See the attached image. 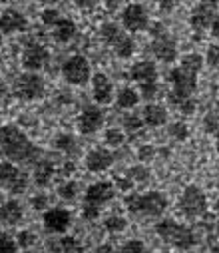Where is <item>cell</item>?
Returning <instances> with one entry per match:
<instances>
[{
  "mask_svg": "<svg viewBox=\"0 0 219 253\" xmlns=\"http://www.w3.org/2000/svg\"><path fill=\"white\" fill-rule=\"evenodd\" d=\"M104 227H106V231L108 233H122V231H126V227H128V219L126 217H122V215H110L106 221H104Z\"/></svg>",
  "mask_w": 219,
  "mask_h": 253,
  "instance_id": "34",
  "label": "cell"
},
{
  "mask_svg": "<svg viewBox=\"0 0 219 253\" xmlns=\"http://www.w3.org/2000/svg\"><path fill=\"white\" fill-rule=\"evenodd\" d=\"M114 164V154L108 150V148H94L86 154L84 158V166L88 171L92 173H102V171H108Z\"/></svg>",
  "mask_w": 219,
  "mask_h": 253,
  "instance_id": "15",
  "label": "cell"
},
{
  "mask_svg": "<svg viewBox=\"0 0 219 253\" xmlns=\"http://www.w3.org/2000/svg\"><path fill=\"white\" fill-rule=\"evenodd\" d=\"M152 52L160 62H164V64H174L177 60V42L174 36L158 32L154 42H152Z\"/></svg>",
  "mask_w": 219,
  "mask_h": 253,
  "instance_id": "13",
  "label": "cell"
},
{
  "mask_svg": "<svg viewBox=\"0 0 219 253\" xmlns=\"http://www.w3.org/2000/svg\"><path fill=\"white\" fill-rule=\"evenodd\" d=\"M139 92L135 90V88H130V86H126V88H122L120 92H118V96H116V104H118V108H122V110H133L137 104H139Z\"/></svg>",
  "mask_w": 219,
  "mask_h": 253,
  "instance_id": "25",
  "label": "cell"
},
{
  "mask_svg": "<svg viewBox=\"0 0 219 253\" xmlns=\"http://www.w3.org/2000/svg\"><path fill=\"white\" fill-rule=\"evenodd\" d=\"M16 249H18L16 239L10 237L8 233L0 231V253H16Z\"/></svg>",
  "mask_w": 219,
  "mask_h": 253,
  "instance_id": "40",
  "label": "cell"
},
{
  "mask_svg": "<svg viewBox=\"0 0 219 253\" xmlns=\"http://www.w3.org/2000/svg\"><path fill=\"white\" fill-rule=\"evenodd\" d=\"M40 20H42V24H44V26H50V28H52V26L60 20V12H58L56 8H46V10H42Z\"/></svg>",
  "mask_w": 219,
  "mask_h": 253,
  "instance_id": "42",
  "label": "cell"
},
{
  "mask_svg": "<svg viewBox=\"0 0 219 253\" xmlns=\"http://www.w3.org/2000/svg\"><path fill=\"white\" fill-rule=\"evenodd\" d=\"M213 210H215V213H217V215H219V200H217V202H215V204H213Z\"/></svg>",
  "mask_w": 219,
  "mask_h": 253,
  "instance_id": "53",
  "label": "cell"
},
{
  "mask_svg": "<svg viewBox=\"0 0 219 253\" xmlns=\"http://www.w3.org/2000/svg\"><path fill=\"white\" fill-rule=\"evenodd\" d=\"M0 154L8 162H38L42 150L14 124L0 128Z\"/></svg>",
  "mask_w": 219,
  "mask_h": 253,
  "instance_id": "1",
  "label": "cell"
},
{
  "mask_svg": "<svg viewBox=\"0 0 219 253\" xmlns=\"http://www.w3.org/2000/svg\"><path fill=\"white\" fill-rule=\"evenodd\" d=\"M160 94V84L150 82V84H139V98L143 100H156Z\"/></svg>",
  "mask_w": 219,
  "mask_h": 253,
  "instance_id": "38",
  "label": "cell"
},
{
  "mask_svg": "<svg viewBox=\"0 0 219 253\" xmlns=\"http://www.w3.org/2000/svg\"><path fill=\"white\" fill-rule=\"evenodd\" d=\"M0 64H2V56H0Z\"/></svg>",
  "mask_w": 219,
  "mask_h": 253,
  "instance_id": "56",
  "label": "cell"
},
{
  "mask_svg": "<svg viewBox=\"0 0 219 253\" xmlns=\"http://www.w3.org/2000/svg\"><path fill=\"white\" fill-rule=\"evenodd\" d=\"M177 210L187 219L203 217L207 213V198L203 189L199 185H187L177 200Z\"/></svg>",
  "mask_w": 219,
  "mask_h": 253,
  "instance_id": "5",
  "label": "cell"
},
{
  "mask_svg": "<svg viewBox=\"0 0 219 253\" xmlns=\"http://www.w3.org/2000/svg\"><path fill=\"white\" fill-rule=\"evenodd\" d=\"M76 32H78L76 22L72 18H64V16H60V20L52 26V38L58 44H68L72 38L76 36Z\"/></svg>",
  "mask_w": 219,
  "mask_h": 253,
  "instance_id": "22",
  "label": "cell"
},
{
  "mask_svg": "<svg viewBox=\"0 0 219 253\" xmlns=\"http://www.w3.org/2000/svg\"><path fill=\"white\" fill-rule=\"evenodd\" d=\"M34 243H36V233H34V231H30V229L18 231V235H16V245H18L20 249H30Z\"/></svg>",
  "mask_w": 219,
  "mask_h": 253,
  "instance_id": "37",
  "label": "cell"
},
{
  "mask_svg": "<svg viewBox=\"0 0 219 253\" xmlns=\"http://www.w3.org/2000/svg\"><path fill=\"white\" fill-rule=\"evenodd\" d=\"M22 217H24V210L20 202L8 200L0 206V225H16L22 221Z\"/></svg>",
  "mask_w": 219,
  "mask_h": 253,
  "instance_id": "21",
  "label": "cell"
},
{
  "mask_svg": "<svg viewBox=\"0 0 219 253\" xmlns=\"http://www.w3.org/2000/svg\"><path fill=\"white\" fill-rule=\"evenodd\" d=\"M154 229H156L158 237H162L168 245H172L175 249L185 251V249H191L197 243V237H195L193 229L183 225V223H177L174 219H160Z\"/></svg>",
  "mask_w": 219,
  "mask_h": 253,
  "instance_id": "3",
  "label": "cell"
},
{
  "mask_svg": "<svg viewBox=\"0 0 219 253\" xmlns=\"http://www.w3.org/2000/svg\"><path fill=\"white\" fill-rule=\"evenodd\" d=\"M154 156H156V148H154L152 144H143V146L137 150V160H141V164L152 162Z\"/></svg>",
  "mask_w": 219,
  "mask_h": 253,
  "instance_id": "43",
  "label": "cell"
},
{
  "mask_svg": "<svg viewBox=\"0 0 219 253\" xmlns=\"http://www.w3.org/2000/svg\"><path fill=\"white\" fill-rule=\"evenodd\" d=\"M104 120H106V116H104V110L100 106H86L76 120L78 132L82 136H92L104 126Z\"/></svg>",
  "mask_w": 219,
  "mask_h": 253,
  "instance_id": "10",
  "label": "cell"
},
{
  "mask_svg": "<svg viewBox=\"0 0 219 253\" xmlns=\"http://www.w3.org/2000/svg\"><path fill=\"white\" fill-rule=\"evenodd\" d=\"M36 2H46V0H36Z\"/></svg>",
  "mask_w": 219,
  "mask_h": 253,
  "instance_id": "55",
  "label": "cell"
},
{
  "mask_svg": "<svg viewBox=\"0 0 219 253\" xmlns=\"http://www.w3.org/2000/svg\"><path fill=\"white\" fill-rule=\"evenodd\" d=\"M42 223L48 233H66L72 225V213L66 208H48L42 215Z\"/></svg>",
  "mask_w": 219,
  "mask_h": 253,
  "instance_id": "12",
  "label": "cell"
},
{
  "mask_svg": "<svg viewBox=\"0 0 219 253\" xmlns=\"http://www.w3.org/2000/svg\"><path fill=\"white\" fill-rule=\"evenodd\" d=\"M143 120H141V116H135V114H126L124 118H122V128L126 130V132H130V134H135V132H139L141 128H143Z\"/></svg>",
  "mask_w": 219,
  "mask_h": 253,
  "instance_id": "32",
  "label": "cell"
},
{
  "mask_svg": "<svg viewBox=\"0 0 219 253\" xmlns=\"http://www.w3.org/2000/svg\"><path fill=\"white\" fill-rule=\"evenodd\" d=\"M56 194H58L60 200H64V202H72V200H76V198H78V194H80V185H78V181H74V179H66V181H62V183L58 185Z\"/></svg>",
  "mask_w": 219,
  "mask_h": 253,
  "instance_id": "27",
  "label": "cell"
},
{
  "mask_svg": "<svg viewBox=\"0 0 219 253\" xmlns=\"http://www.w3.org/2000/svg\"><path fill=\"white\" fill-rule=\"evenodd\" d=\"M126 175H128V177H130L133 183H145V181L150 179L152 171H150V168L145 166V164H135V166L128 168Z\"/></svg>",
  "mask_w": 219,
  "mask_h": 253,
  "instance_id": "31",
  "label": "cell"
},
{
  "mask_svg": "<svg viewBox=\"0 0 219 253\" xmlns=\"http://www.w3.org/2000/svg\"><path fill=\"white\" fill-rule=\"evenodd\" d=\"M116 253H152V251L145 247L143 241H139V239H130V241H126L124 245H120V247L116 249Z\"/></svg>",
  "mask_w": 219,
  "mask_h": 253,
  "instance_id": "36",
  "label": "cell"
},
{
  "mask_svg": "<svg viewBox=\"0 0 219 253\" xmlns=\"http://www.w3.org/2000/svg\"><path fill=\"white\" fill-rule=\"evenodd\" d=\"M72 171H74V164H72V162H68V164L62 168V173H64V175H70Z\"/></svg>",
  "mask_w": 219,
  "mask_h": 253,
  "instance_id": "51",
  "label": "cell"
},
{
  "mask_svg": "<svg viewBox=\"0 0 219 253\" xmlns=\"http://www.w3.org/2000/svg\"><path fill=\"white\" fill-rule=\"evenodd\" d=\"M141 120L150 128H160V126L168 124V110L162 104H148L141 110Z\"/></svg>",
  "mask_w": 219,
  "mask_h": 253,
  "instance_id": "20",
  "label": "cell"
},
{
  "mask_svg": "<svg viewBox=\"0 0 219 253\" xmlns=\"http://www.w3.org/2000/svg\"><path fill=\"white\" fill-rule=\"evenodd\" d=\"M98 215H100V206L84 204V208H82V217H84V219L94 221V219H98Z\"/></svg>",
  "mask_w": 219,
  "mask_h": 253,
  "instance_id": "45",
  "label": "cell"
},
{
  "mask_svg": "<svg viewBox=\"0 0 219 253\" xmlns=\"http://www.w3.org/2000/svg\"><path fill=\"white\" fill-rule=\"evenodd\" d=\"M215 106H217V112H219V98H217V104Z\"/></svg>",
  "mask_w": 219,
  "mask_h": 253,
  "instance_id": "54",
  "label": "cell"
},
{
  "mask_svg": "<svg viewBox=\"0 0 219 253\" xmlns=\"http://www.w3.org/2000/svg\"><path fill=\"white\" fill-rule=\"evenodd\" d=\"M120 20H122L124 30H128V32H143L150 24L148 10L137 2H131V4L124 6V10L120 14Z\"/></svg>",
  "mask_w": 219,
  "mask_h": 253,
  "instance_id": "9",
  "label": "cell"
},
{
  "mask_svg": "<svg viewBox=\"0 0 219 253\" xmlns=\"http://www.w3.org/2000/svg\"><path fill=\"white\" fill-rule=\"evenodd\" d=\"M30 206H32L34 210L42 211V210H48V208H50V200H48L46 194H36V196L30 200Z\"/></svg>",
  "mask_w": 219,
  "mask_h": 253,
  "instance_id": "44",
  "label": "cell"
},
{
  "mask_svg": "<svg viewBox=\"0 0 219 253\" xmlns=\"http://www.w3.org/2000/svg\"><path fill=\"white\" fill-rule=\"evenodd\" d=\"M110 48L114 50V54H116L120 60H130V58L133 56V52H135V42H133V38H131L130 34L120 32V34L114 38V42L110 44Z\"/></svg>",
  "mask_w": 219,
  "mask_h": 253,
  "instance_id": "23",
  "label": "cell"
},
{
  "mask_svg": "<svg viewBox=\"0 0 219 253\" xmlns=\"http://www.w3.org/2000/svg\"><path fill=\"white\" fill-rule=\"evenodd\" d=\"M120 32H122V28H120L118 24H114V22H104V24L100 26V38H102V42H104L106 46H110V44L114 42V38H116Z\"/></svg>",
  "mask_w": 219,
  "mask_h": 253,
  "instance_id": "33",
  "label": "cell"
},
{
  "mask_svg": "<svg viewBox=\"0 0 219 253\" xmlns=\"http://www.w3.org/2000/svg\"><path fill=\"white\" fill-rule=\"evenodd\" d=\"M205 64H209L213 70H219V46L217 44H211L205 52Z\"/></svg>",
  "mask_w": 219,
  "mask_h": 253,
  "instance_id": "41",
  "label": "cell"
},
{
  "mask_svg": "<svg viewBox=\"0 0 219 253\" xmlns=\"http://www.w3.org/2000/svg\"><path fill=\"white\" fill-rule=\"evenodd\" d=\"M203 130H205V134H211V136H215L219 132V116L217 114L209 112L203 118Z\"/></svg>",
  "mask_w": 219,
  "mask_h": 253,
  "instance_id": "39",
  "label": "cell"
},
{
  "mask_svg": "<svg viewBox=\"0 0 219 253\" xmlns=\"http://www.w3.org/2000/svg\"><path fill=\"white\" fill-rule=\"evenodd\" d=\"M48 60H50L48 48L42 46V44H38V42H30V44L24 48L22 58H20L22 68L28 70V72H38V70H42V68L48 64Z\"/></svg>",
  "mask_w": 219,
  "mask_h": 253,
  "instance_id": "11",
  "label": "cell"
},
{
  "mask_svg": "<svg viewBox=\"0 0 219 253\" xmlns=\"http://www.w3.org/2000/svg\"><path fill=\"white\" fill-rule=\"evenodd\" d=\"M183 116H191L193 112H195V108H197V104H195V100L193 98H187V100H181L177 106H175Z\"/></svg>",
  "mask_w": 219,
  "mask_h": 253,
  "instance_id": "46",
  "label": "cell"
},
{
  "mask_svg": "<svg viewBox=\"0 0 219 253\" xmlns=\"http://www.w3.org/2000/svg\"><path fill=\"white\" fill-rule=\"evenodd\" d=\"M0 187L14 196L24 194L28 187V175L18 169L14 162H0Z\"/></svg>",
  "mask_w": 219,
  "mask_h": 253,
  "instance_id": "8",
  "label": "cell"
},
{
  "mask_svg": "<svg viewBox=\"0 0 219 253\" xmlns=\"http://www.w3.org/2000/svg\"><path fill=\"white\" fill-rule=\"evenodd\" d=\"M124 140H126V134L120 128H108L106 134H104V142L110 148H120L124 144Z\"/></svg>",
  "mask_w": 219,
  "mask_h": 253,
  "instance_id": "35",
  "label": "cell"
},
{
  "mask_svg": "<svg viewBox=\"0 0 219 253\" xmlns=\"http://www.w3.org/2000/svg\"><path fill=\"white\" fill-rule=\"evenodd\" d=\"M215 152L219 154V132L215 134Z\"/></svg>",
  "mask_w": 219,
  "mask_h": 253,
  "instance_id": "52",
  "label": "cell"
},
{
  "mask_svg": "<svg viewBox=\"0 0 219 253\" xmlns=\"http://www.w3.org/2000/svg\"><path fill=\"white\" fill-rule=\"evenodd\" d=\"M133 185H135V183L126 175V177H116V185H114V187L120 189V192H130Z\"/></svg>",
  "mask_w": 219,
  "mask_h": 253,
  "instance_id": "47",
  "label": "cell"
},
{
  "mask_svg": "<svg viewBox=\"0 0 219 253\" xmlns=\"http://www.w3.org/2000/svg\"><path fill=\"white\" fill-rule=\"evenodd\" d=\"M28 28V18L14 8H6L0 14V32L2 34H20Z\"/></svg>",
  "mask_w": 219,
  "mask_h": 253,
  "instance_id": "16",
  "label": "cell"
},
{
  "mask_svg": "<svg viewBox=\"0 0 219 253\" xmlns=\"http://www.w3.org/2000/svg\"><path fill=\"white\" fill-rule=\"evenodd\" d=\"M209 30H211V36L219 40V14L213 16V20H211V24H209Z\"/></svg>",
  "mask_w": 219,
  "mask_h": 253,
  "instance_id": "49",
  "label": "cell"
},
{
  "mask_svg": "<svg viewBox=\"0 0 219 253\" xmlns=\"http://www.w3.org/2000/svg\"><path fill=\"white\" fill-rule=\"evenodd\" d=\"M168 136L174 142H187L189 140V126L185 122H172L168 126Z\"/></svg>",
  "mask_w": 219,
  "mask_h": 253,
  "instance_id": "30",
  "label": "cell"
},
{
  "mask_svg": "<svg viewBox=\"0 0 219 253\" xmlns=\"http://www.w3.org/2000/svg\"><path fill=\"white\" fill-rule=\"evenodd\" d=\"M203 64H205V60L197 52H189V54L181 56V60H179V66L185 68V70H189V72H193V74H199L201 68H203Z\"/></svg>",
  "mask_w": 219,
  "mask_h": 253,
  "instance_id": "29",
  "label": "cell"
},
{
  "mask_svg": "<svg viewBox=\"0 0 219 253\" xmlns=\"http://www.w3.org/2000/svg\"><path fill=\"white\" fill-rule=\"evenodd\" d=\"M96 253H116V247L112 243H102L100 247H96Z\"/></svg>",
  "mask_w": 219,
  "mask_h": 253,
  "instance_id": "50",
  "label": "cell"
},
{
  "mask_svg": "<svg viewBox=\"0 0 219 253\" xmlns=\"http://www.w3.org/2000/svg\"><path fill=\"white\" fill-rule=\"evenodd\" d=\"M54 148L66 156H74L78 152V140L72 134H58L54 138Z\"/></svg>",
  "mask_w": 219,
  "mask_h": 253,
  "instance_id": "26",
  "label": "cell"
},
{
  "mask_svg": "<svg viewBox=\"0 0 219 253\" xmlns=\"http://www.w3.org/2000/svg\"><path fill=\"white\" fill-rule=\"evenodd\" d=\"M124 206L131 215L160 217L168 210V198L158 189H150L148 194H128L124 198Z\"/></svg>",
  "mask_w": 219,
  "mask_h": 253,
  "instance_id": "2",
  "label": "cell"
},
{
  "mask_svg": "<svg viewBox=\"0 0 219 253\" xmlns=\"http://www.w3.org/2000/svg\"><path fill=\"white\" fill-rule=\"evenodd\" d=\"M90 82H92V94H94V100L98 106H106L114 100V84L104 72L92 74Z\"/></svg>",
  "mask_w": 219,
  "mask_h": 253,
  "instance_id": "17",
  "label": "cell"
},
{
  "mask_svg": "<svg viewBox=\"0 0 219 253\" xmlns=\"http://www.w3.org/2000/svg\"><path fill=\"white\" fill-rule=\"evenodd\" d=\"M213 16H215V2H211V0H201V2L191 10L189 24L195 30H207Z\"/></svg>",
  "mask_w": 219,
  "mask_h": 253,
  "instance_id": "18",
  "label": "cell"
},
{
  "mask_svg": "<svg viewBox=\"0 0 219 253\" xmlns=\"http://www.w3.org/2000/svg\"><path fill=\"white\" fill-rule=\"evenodd\" d=\"M54 249L60 251V253H84L82 243L76 237H72V235H62L56 241V247Z\"/></svg>",
  "mask_w": 219,
  "mask_h": 253,
  "instance_id": "28",
  "label": "cell"
},
{
  "mask_svg": "<svg viewBox=\"0 0 219 253\" xmlns=\"http://www.w3.org/2000/svg\"><path fill=\"white\" fill-rule=\"evenodd\" d=\"M62 78L70 86H86L92 80V66L82 54L66 58L62 64Z\"/></svg>",
  "mask_w": 219,
  "mask_h": 253,
  "instance_id": "6",
  "label": "cell"
},
{
  "mask_svg": "<svg viewBox=\"0 0 219 253\" xmlns=\"http://www.w3.org/2000/svg\"><path fill=\"white\" fill-rule=\"evenodd\" d=\"M197 76L199 74H193L185 68H181L179 64L175 68H172L168 72V82L172 86V92L168 96V100L177 106L181 100H187V98H193V92L197 90Z\"/></svg>",
  "mask_w": 219,
  "mask_h": 253,
  "instance_id": "4",
  "label": "cell"
},
{
  "mask_svg": "<svg viewBox=\"0 0 219 253\" xmlns=\"http://www.w3.org/2000/svg\"><path fill=\"white\" fill-rule=\"evenodd\" d=\"M96 2L98 0H74L76 8H80V10H92L96 6Z\"/></svg>",
  "mask_w": 219,
  "mask_h": 253,
  "instance_id": "48",
  "label": "cell"
},
{
  "mask_svg": "<svg viewBox=\"0 0 219 253\" xmlns=\"http://www.w3.org/2000/svg\"><path fill=\"white\" fill-rule=\"evenodd\" d=\"M32 175H34V183L38 187H48L56 175V166L50 160H38Z\"/></svg>",
  "mask_w": 219,
  "mask_h": 253,
  "instance_id": "24",
  "label": "cell"
},
{
  "mask_svg": "<svg viewBox=\"0 0 219 253\" xmlns=\"http://www.w3.org/2000/svg\"><path fill=\"white\" fill-rule=\"evenodd\" d=\"M14 94L20 100H24V102H34V100L44 98L46 84H44V80H42L40 74L26 70V72H22L16 78V82H14Z\"/></svg>",
  "mask_w": 219,
  "mask_h": 253,
  "instance_id": "7",
  "label": "cell"
},
{
  "mask_svg": "<svg viewBox=\"0 0 219 253\" xmlns=\"http://www.w3.org/2000/svg\"><path fill=\"white\" fill-rule=\"evenodd\" d=\"M118 189L114 187V183L110 181H96L92 185L86 187V192H84V204H94V206H104L108 202L114 200Z\"/></svg>",
  "mask_w": 219,
  "mask_h": 253,
  "instance_id": "14",
  "label": "cell"
},
{
  "mask_svg": "<svg viewBox=\"0 0 219 253\" xmlns=\"http://www.w3.org/2000/svg\"><path fill=\"white\" fill-rule=\"evenodd\" d=\"M130 78L135 84H150L158 82V66L150 60H139L130 68Z\"/></svg>",
  "mask_w": 219,
  "mask_h": 253,
  "instance_id": "19",
  "label": "cell"
}]
</instances>
